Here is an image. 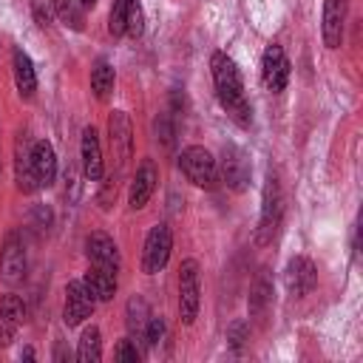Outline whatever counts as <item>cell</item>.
<instances>
[{
  "label": "cell",
  "mask_w": 363,
  "mask_h": 363,
  "mask_svg": "<svg viewBox=\"0 0 363 363\" xmlns=\"http://www.w3.org/2000/svg\"><path fill=\"white\" fill-rule=\"evenodd\" d=\"M210 71H213V85H216V96L221 102V108L227 111V116L241 125L250 128L252 125V108L244 96V79L241 71L235 65V60L224 51H213L210 57Z\"/></svg>",
  "instance_id": "obj_1"
},
{
  "label": "cell",
  "mask_w": 363,
  "mask_h": 363,
  "mask_svg": "<svg viewBox=\"0 0 363 363\" xmlns=\"http://www.w3.org/2000/svg\"><path fill=\"white\" fill-rule=\"evenodd\" d=\"M281 221H284V193H281L278 173L269 170L264 179V193H261V218H258V230H255V244L258 247L272 244Z\"/></svg>",
  "instance_id": "obj_2"
},
{
  "label": "cell",
  "mask_w": 363,
  "mask_h": 363,
  "mask_svg": "<svg viewBox=\"0 0 363 363\" xmlns=\"http://www.w3.org/2000/svg\"><path fill=\"white\" fill-rule=\"evenodd\" d=\"M179 170L184 173L187 182H193L196 187H204V190H213L216 182H218V167H216V159L207 147L201 145H190L182 150L179 156Z\"/></svg>",
  "instance_id": "obj_3"
},
{
  "label": "cell",
  "mask_w": 363,
  "mask_h": 363,
  "mask_svg": "<svg viewBox=\"0 0 363 363\" xmlns=\"http://www.w3.org/2000/svg\"><path fill=\"white\" fill-rule=\"evenodd\" d=\"M218 173H221V182L233 190V193H244L250 187V176H252V164H250V156L244 147L227 142L221 147V159L216 162Z\"/></svg>",
  "instance_id": "obj_4"
},
{
  "label": "cell",
  "mask_w": 363,
  "mask_h": 363,
  "mask_svg": "<svg viewBox=\"0 0 363 363\" xmlns=\"http://www.w3.org/2000/svg\"><path fill=\"white\" fill-rule=\"evenodd\" d=\"M199 306H201V284H199V261L196 258H184L179 267V315L182 323H193L199 318Z\"/></svg>",
  "instance_id": "obj_5"
},
{
  "label": "cell",
  "mask_w": 363,
  "mask_h": 363,
  "mask_svg": "<svg viewBox=\"0 0 363 363\" xmlns=\"http://www.w3.org/2000/svg\"><path fill=\"white\" fill-rule=\"evenodd\" d=\"M26 267H28L26 244H23L20 233H9L6 241H3V250H0V281H3L6 286L23 284Z\"/></svg>",
  "instance_id": "obj_6"
},
{
  "label": "cell",
  "mask_w": 363,
  "mask_h": 363,
  "mask_svg": "<svg viewBox=\"0 0 363 363\" xmlns=\"http://www.w3.org/2000/svg\"><path fill=\"white\" fill-rule=\"evenodd\" d=\"M170 250H173V233L170 227L162 221L156 227H150L147 238H145V250H142V269L147 275H156L159 269H164L167 258H170Z\"/></svg>",
  "instance_id": "obj_7"
},
{
  "label": "cell",
  "mask_w": 363,
  "mask_h": 363,
  "mask_svg": "<svg viewBox=\"0 0 363 363\" xmlns=\"http://www.w3.org/2000/svg\"><path fill=\"white\" fill-rule=\"evenodd\" d=\"M108 142H111V153L116 159V173H122L133 153V128H130V119L125 111H113L108 116Z\"/></svg>",
  "instance_id": "obj_8"
},
{
  "label": "cell",
  "mask_w": 363,
  "mask_h": 363,
  "mask_svg": "<svg viewBox=\"0 0 363 363\" xmlns=\"http://www.w3.org/2000/svg\"><path fill=\"white\" fill-rule=\"evenodd\" d=\"M96 309V301L94 295L88 292L85 281H68L65 286V306H62V320L65 326H79L85 318H91Z\"/></svg>",
  "instance_id": "obj_9"
},
{
  "label": "cell",
  "mask_w": 363,
  "mask_h": 363,
  "mask_svg": "<svg viewBox=\"0 0 363 363\" xmlns=\"http://www.w3.org/2000/svg\"><path fill=\"white\" fill-rule=\"evenodd\" d=\"M261 79H264V88L272 91V94H281L289 82V60L284 54L281 45L269 43L264 48V57H261Z\"/></svg>",
  "instance_id": "obj_10"
},
{
  "label": "cell",
  "mask_w": 363,
  "mask_h": 363,
  "mask_svg": "<svg viewBox=\"0 0 363 363\" xmlns=\"http://www.w3.org/2000/svg\"><path fill=\"white\" fill-rule=\"evenodd\" d=\"M284 284H286L289 295H295V298L309 295L318 284V267L312 264V258H306V255L289 258V264L284 269Z\"/></svg>",
  "instance_id": "obj_11"
},
{
  "label": "cell",
  "mask_w": 363,
  "mask_h": 363,
  "mask_svg": "<svg viewBox=\"0 0 363 363\" xmlns=\"http://www.w3.org/2000/svg\"><path fill=\"white\" fill-rule=\"evenodd\" d=\"M156 184H159V167L153 159H142V164L136 167V176L130 182V193H128V204L133 210H142L153 193H156Z\"/></svg>",
  "instance_id": "obj_12"
},
{
  "label": "cell",
  "mask_w": 363,
  "mask_h": 363,
  "mask_svg": "<svg viewBox=\"0 0 363 363\" xmlns=\"http://www.w3.org/2000/svg\"><path fill=\"white\" fill-rule=\"evenodd\" d=\"M346 6L349 0H323V45L326 48H340L343 43V26H346Z\"/></svg>",
  "instance_id": "obj_13"
},
{
  "label": "cell",
  "mask_w": 363,
  "mask_h": 363,
  "mask_svg": "<svg viewBox=\"0 0 363 363\" xmlns=\"http://www.w3.org/2000/svg\"><path fill=\"white\" fill-rule=\"evenodd\" d=\"M28 156H31V173H34L37 187L54 184V176H57V153H54L51 142H45V139L34 142Z\"/></svg>",
  "instance_id": "obj_14"
},
{
  "label": "cell",
  "mask_w": 363,
  "mask_h": 363,
  "mask_svg": "<svg viewBox=\"0 0 363 363\" xmlns=\"http://www.w3.org/2000/svg\"><path fill=\"white\" fill-rule=\"evenodd\" d=\"M85 252L91 258L94 267H105V269H119V250L113 244V238L108 233H91L85 238Z\"/></svg>",
  "instance_id": "obj_15"
},
{
  "label": "cell",
  "mask_w": 363,
  "mask_h": 363,
  "mask_svg": "<svg viewBox=\"0 0 363 363\" xmlns=\"http://www.w3.org/2000/svg\"><path fill=\"white\" fill-rule=\"evenodd\" d=\"M82 170L91 182H99L102 179V145H99V136H96V128L88 125L82 128Z\"/></svg>",
  "instance_id": "obj_16"
},
{
  "label": "cell",
  "mask_w": 363,
  "mask_h": 363,
  "mask_svg": "<svg viewBox=\"0 0 363 363\" xmlns=\"http://www.w3.org/2000/svg\"><path fill=\"white\" fill-rule=\"evenodd\" d=\"M23 318H26L23 301H20L17 295H3V298H0V346L11 343V337H14V332L20 329Z\"/></svg>",
  "instance_id": "obj_17"
},
{
  "label": "cell",
  "mask_w": 363,
  "mask_h": 363,
  "mask_svg": "<svg viewBox=\"0 0 363 363\" xmlns=\"http://www.w3.org/2000/svg\"><path fill=\"white\" fill-rule=\"evenodd\" d=\"M11 71H14L17 94H20L23 99H31L34 91H37V71H34L31 57H28L23 48H14V54H11Z\"/></svg>",
  "instance_id": "obj_18"
},
{
  "label": "cell",
  "mask_w": 363,
  "mask_h": 363,
  "mask_svg": "<svg viewBox=\"0 0 363 363\" xmlns=\"http://www.w3.org/2000/svg\"><path fill=\"white\" fill-rule=\"evenodd\" d=\"M88 292L94 295V301H111L116 295V272L113 269H105V267H88V272L82 275Z\"/></svg>",
  "instance_id": "obj_19"
},
{
  "label": "cell",
  "mask_w": 363,
  "mask_h": 363,
  "mask_svg": "<svg viewBox=\"0 0 363 363\" xmlns=\"http://www.w3.org/2000/svg\"><path fill=\"white\" fill-rule=\"evenodd\" d=\"M272 306V281L267 272H258L252 289H250V301H247V309H250V318L255 320H264L267 312Z\"/></svg>",
  "instance_id": "obj_20"
},
{
  "label": "cell",
  "mask_w": 363,
  "mask_h": 363,
  "mask_svg": "<svg viewBox=\"0 0 363 363\" xmlns=\"http://www.w3.org/2000/svg\"><path fill=\"white\" fill-rule=\"evenodd\" d=\"M77 360L79 363H99L102 360V335L96 326H85L79 346H77Z\"/></svg>",
  "instance_id": "obj_21"
},
{
  "label": "cell",
  "mask_w": 363,
  "mask_h": 363,
  "mask_svg": "<svg viewBox=\"0 0 363 363\" xmlns=\"http://www.w3.org/2000/svg\"><path fill=\"white\" fill-rule=\"evenodd\" d=\"M113 68L105 62V60H96V65L91 68V91H94V96L99 99V102H105L108 96H111V91H113Z\"/></svg>",
  "instance_id": "obj_22"
},
{
  "label": "cell",
  "mask_w": 363,
  "mask_h": 363,
  "mask_svg": "<svg viewBox=\"0 0 363 363\" xmlns=\"http://www.w3.org/2000/svg\"><path fill=\"white\" fill-rule=\"evenodd\" d=\"M147 318H150V312H147V301H145L142 295H133V298L128 301V309H125L128 332H130V335H142Z\"/></svg>",
  "instance_id": "obj_23"
},
{
  "label": "cell",
  "mask_w": 363,
  "mask_h": 363,
  "mask_svg": "<svg viewBox=\"0 0 363 363\" xmlns=\"http://www.w3.org/2000/svg\"><path fill=\"white\" fill-rule=\"evenodd\" d=\"M54 14L74 31L85 26V14H82V6H77V0H54Z\"/></svg>",
  "instance_id": "obj_24"
},
{
  "label": "cell",
  "mask_w": 363,
  "mask_h": 363,
  "mask_svg": "<svg viewBox=\"0 0 363 363\" xmlns=\"http://www.w3.org/2000/svg\"><path fill=\"white\" fill-rule=\"evenodd\" d=\"M128 6H130V0H116L111 14H108V31L113 37H122L128 28Z\"/></svg>",
  "instance_id": "obj_25"
},
{
  "label": "cell",
  "mask_w": 363,
  "mask_h": 363,
  "mask_svg": "<svg viewBox=\"0 0 363 363\" xmlns=\"http://www.w3.org/2000/svg\"><path fill=\"white\" fill-rule=\"evenodd\" d=\"M142 31H145V11H142L139 0H130V6H128V28H125V34H128V37H142Z\"/></svg>",
  "instance_id": "obj_26"
},
{
  "label": "cell",
  "mask_w": 363,
  "mask_h": 363,
  "mask_svg": "<svg viewBox=\"0 0 363 363\" xmlns=\"http://www.w3.org/2000/svg\"><path fill=\"white\" fill-rule=\"evenodd\" d=\"M247 335H250L247 320H233V323H230V329H227V343H230V349H233L235 354L241 352V346H244Z\"/></svg>",
  "instance_id": "obj_27"
},
{
  "label": "cell",
  "mask_w": 363,
  "mask_h": 363,
  "mask_svg": "<svg viewBox=\"0 0 363 363\" xmlns=\"http://www.w3.org/2000/svg\"><path fill=\"white\" fill-rule=\"evenodd\" d=\"M162 335H164V320H162L159 315H150V318H147V323H145V329H142L145 343L153 349V346L162 340Z\"/></svg>",
  "instance_id": "obj_28"
},
{
  "label": "cell",
  "mask_w": 363,
  "mask_h": 363,
  "mask_svg": "<svg viewBox=\"0 0 363 363\" xmlns=\"http://www.w3.org/2000/svg\"><path fill=\"white\" fill-rule=\"evenodd\" d=\"M113 357L122 360V363H136L139 360V349H136V343L130 337H122L116 343V349H113Z\"/></svg>",
  "instance_id": "obj_29"
},
{
  "label": "cell",
  "mask_w": 363,
  "mask_h": 363,
  "mask_svg": "<svg viewBox=\"0 0 363 363\" xmlns=\"http://www.w3.org/2000/svg\"><path fill=\"white\" fill-rule=\"evenodd\" d=\"M31 11L40 26H48L54 17V0H31Z\"/></svg>",
  "instance_id": "obj_30"
},
{
  "label": "cell",
  "mask_w": 363,
  "mask_h": 363,
  "mask_svg": "<svg viewBox=\"0 0 363 363\" xmlns=\"http://www.w3.org/2000/svg\"><path fill=\"white\" fill-rule=\"evenodd\" d=\"M99 182H102V179H99ZM113 199H116V176H108V179L102 182V190H99V207L108 210V207L113 204Z\"/></svg>",
  "instance_id": "obj_31"
},
{
  "label": "cell",
  "mask_w": 363,
  "mask_h": 363,
  "mask_svg": "<svg viewBox=\"0 0 363 363\" xmlns=\"http://www.w3.org/2000/svg\"><path fill=\"white\" fill-rule=\"evenodd\" d=\"M156 139H162L164 147L173 145V125H170V116H167V113H162V116L156 119Z\"/></svg>",
  "instance_id": "obj_32"
},
{
  "label": "cell",
  "mask_w": 363,
  "mask_h": 363,
  "mask_svg": "<svg viewBox=\"0 0 363 363\" xmlns=\"http://www.w3.org/2000/svg\"><path fill=\"white\" fill-rule=\"evenodd\" d=\"M79 3H82V6H94L96 0H79Z\"/></svg>",
  "instance_id": "obj_33"
}]
</instances>
